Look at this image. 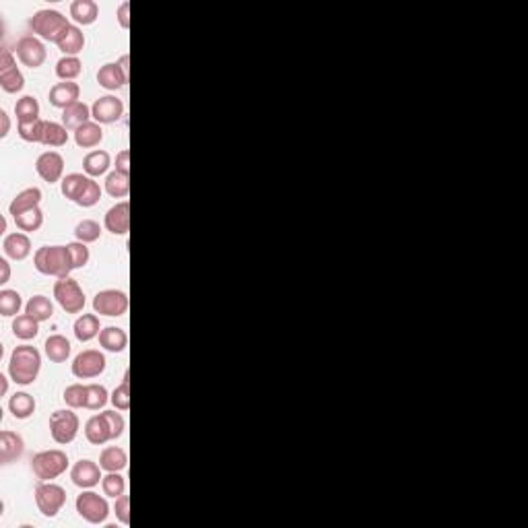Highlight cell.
<instances>
[{
  "label": "cell",
  "mask_w": 528,
  "mask_h": 528,
  "mask_svg": "<svg viewBox=\"0 0 528 528\" xmlns=\"http://www.w3.org/2000/svg\"><path fill=\"white\" fill-rule=\"evenodd\" d=\"M42 370V353L31 345H19L11 353L8 359V376L19 386L33 384Z\"/></svg>",
  "instance_id": "cell-1"
},
{
  "label": "cell",
  "mask_w": 528,
  "mask_h": 528,
  "mask_svg": "<svg viewBox=\"0 0 528 528\" xmlns=\"http://www.w3.org/2000/svg\"><path fill=\"white\" fill-rule=\"evenodd\" d=\"M33 266L37 273L56 278L71 277V273L75 271L69 246H44V248H40L33 256Z\"/></svg>",
  "instance_id": "cell-2"
},
{
  "label": "cell",
  "mask_w": 528,
  "mask_h": 528,
  "mask_svg": "<svg viewBox=\"0 0 528 528\" xmlns=\"http://www.w3.org/2000/svg\"><path fill=\"white\" fill-rule=\"evenodd\" d=\"M27 25H29V29L37 37H42L44 42H50V44L58 46V42L64 37V33L69 31L71 23H69V19L60 11H56V8H42V11L33 13V17H29Z\"/></svg>",
  "instance_id": "cell-3"
},
{
  "label": "cell",
  "mask_w": 528,
  "mask_h": 528,
  "mask_svg": "<svg viewBox=\"0 0 528 528\" xmlns=\"http://www.w3.org/2000/svg\"><path fill=\"white\" fill-rule=\"evenodd\" d=\"M66 469H69V454L58 448L37 452L31 458V471L42 481H54L60 475H64Z\"/></svg>",
  "instance_id": "cell-4"
},
{
  "label": "cell",
  "mask_w": 528,
  "mask_h": 528,
  "mask_svg": "<svg viewBox=\"0 0 528 528\" xmlns=\"http://www.w3.org/2000/svg\"><path fill=\"white\" fill-rule=\"evenodd\" d=\"M75 508L76 514L85 522H89V524H103L107 520V516H110V503H107V500L103 495H100V493L91 491V489H83L76 495Z\"/></svg>",
  "instance_id": "cell-5"
},
{
  "label": "cell",
  "mask_w": 528,
  "mask_h": 528,
  "mask_svg": "<svg viewBox=\"0 0 528 528\" xmlns=\"http://www.w3.org/2000/svg\"><path fill=\"white\" fill-rule=\"evenodd\" d=\"M54 298L66 314H81L85 307V291L73 277L58 278L54 283Z\"/></svg>",
  "instance_id": "cell-6"
},
{
  "label": "cell",
  "mask_w": 528,
  "mask_h": 528,
  "mask_svg": "<svg viewBox=\"0 0 528 528\" xmlns=\"http://www.w3.org/2000/svg\"><path fill=\"white\" fill-rule=\"evenodd\" d=\"M35 503L37 510L46 516V518H54L58 516V512L64 508L66 503V491L64 487H60L58 483L52 481H42L35 487Z\"/></svg>",
  "instance_id": "cell-7"
},
{
  "label": "cell",
  "mask_w": 528,
  "mask_h": 528,
  "mask_svg": "<svg viewBox=\"0 0 528 528\" xmlns=\"http://www.w3.org/2000/svg\"><path fill=\"white\" fill-rule=\"evenodd\" d=\"M78 428H81V421H78L76 413H73V409L52 413L50 435L56 444L66 446V444L75 442V438L78 435Z\"/></svg>",
  "instance_id": "cell-8"
},
{
  "label": "cell",
  "mask_w": 528,
  "mask_h": 528,
  "mask_svg": "<svg viewBox=\"0 0 528 528\" xmlns=\"http://www.w3.org/2000/svg\"><path fill=\"white\" fill-rule=\"evenodd\" d=\"M93 312L100 316L120 318L128 312V295L120 289H103L93 298Z\"/></svg>",
  "instance_id": "cell-9"
},
{
  "label": "cell",
  "mask_w": 528,
  "mask_h": 528,
  "mask_svg": "<svg viewBox=\"0 0 528 528\" xmlns=\"http://www.w3.org/2000/svg\"><path fill=\"white\" fill-rule=\"evenodd\" d=\"M105 355L100 349H85L75 357L73 361V376L78 380H91L101 376L105 372Z\"/></svg>",
  "instance_id": "cell-10"
},
{
  "label": "cell",
  "mask_w": 528,
  "mask_h": 528,
  "mask_svg": "<svg viewBox=\"0 0 528 528\" xmlns=\"http://www.w3.org/2000/svg\"><path fill=\"white\" fill-rule=\"evenodd\" d=\"M17 58L19 62L27 66V69H40L46 58H48V50H46V44L35 37V35H23L19 42H17Z\"/></svg>",
  "instance_id": "cell-11"
},
{
  "label": "cell",
  "mask_w": 528,
  "mask_h": 528,
  "mask_svg": "<svg viewBox=\"0 0 528 528\" xmlns=\"http://www.w3.org/2000/svg\"><path fill=\"white\" fill-rule=\"evenodd\" d=\"M124 116V103L116 95H103L91 105V118L98 124H114Z\"/></svg>",
  "instance_id": "cell-12"
},
{
  "label": "cell",
  "mask_w": 528,
  "mask_h": 528,
  "mask_svg": "<svg viewBox=\"0 0 528 528\" xmlns=\"http://www.w3.org/2000/svg\"><path fill=\"white\" fill-rule=\"evenodd\" d=\"M35 172L48 184H56L62 180L64 174V157L58 151L42 153L35 161Z\"/></svg>",
  "instance_id": "cell-13"
},
{
  "label": "cell",
  "mask_w": 528,
  "mask_h": 528,
  "mask_svg": "<svg viewBox=\"0 0 528 528\" xmlns=\"http://www.w3.org/2000/svg\"><path fill=\"white\" fill-rule=\"evenodd\" d=\"M101 469L98 462H93V460H78L75 467L71 469V479H73V483H75L76 487H81V489H93L95 485H100L101 479Z\"/></svg>",
  "instance_id": "cell-14"
},
{
  "label": "cell",
  "mask_w": 528,
  "mask_h": 528,
  "mask_svg": "<svg viewBox=\"0 0 528 528\" xmlns=\"http://www.w3.org/2000/svg\"><path fill=\"white\" fill-rule=\"evenodd\" d=\"M105 229L114 235H126L130 231V202H116L107 213H105Z\"/></svg>",
  "instance_id": "cell-15"
},
{
  "label": "cell",
  "mask_w": 528,
  "mask_h": 528,
  "mask_svg": "<svg viewBox=\"0 0 528 528\" xmlns=\"http://www.w3.org/2000/svg\"><path fill=\"white\" fill-rule=\"evenodd\" d=\"M25 452V442L19 433L11 429L0 431V464H11Z\"/></svg>",
  "instance_id": "cell-16"
},
{
  "label": "cell",
  "mask_w": 528,
  "mask_h": 528,
  "mask_svg": "<svg viewBox=\"0 0 528 528\" xmlns=\"http://www.w3.org/2000/svg\"><path fill=\"white\" fill-rule=\"evenodd\" d=\"M81 98V87L75 81H62V83H56L50 89V95L48 100L54 107L58 110H66L69 105L76 103Z\"/></svg>",
  "instance_id": "cell-17"
},
{
  "label": "cell",
  "mask_w": 528,
  "mask_h": 528,
  "mask_svg": "<svg viewBox=\"0 0 528 528\" xmlns=\"http://www.w3.org/2000/svg\"><path fill=\"white\" fill-rule=\"evenodd\" d=\"M2 250L4 256L11 260H25L27 256L31 254V240L25 231H15L4 235L2 240Z\"/></svg>",
  "instance_id": "cell-18"
},
{
  "label": "cell",
  "mask_w": 528,
  "mask_h": 528,
  "mask_svg": "<svg viewBox=\"0 0 528 528\" xmlns=\"http://www.w3.org/2000/svg\"><path fill=\"white\" fill-rule=\"evenodd\" d=\"M98 83L107 91H116V89H122L128 83V75L118 62H107L98 71Z\"/></svg>",
  "instance_id": "cell-19"
},
{
  "label": "cell",
  "mask_w": 528,
  "mask_h": 528,
  "mask_svg": "<svg viewBox=\"0 0 528 528\" xmlns=\"http://www.w3.org/2000/svg\"><path fill=\"white\" fill-rule=\"evenodd\" d=\"M44 199V194H42V190L40 188H25V190H21L11 204H8V215L15 219L17 215H21V213H25V211H31V209H35V206H40V202Z\"/></svg>",
  "instance_id": "cell-20"
},
{
  "label": "cell",
  "mask_w": 528,
  "mask_h": 528,
  "mask_svg": "<svg viewBox=\"0 0 528 528\" xmlns=\"http://www.w3.org/2000/svg\"><path fill=\"white\" fill-rule=\"evenodd\" d=\"M100 17V6L93 0H75L71 2V19L76 25H93Z\"/></svg>",
  "instance_id": "cell-21"
},
{
  "label": "cell",
  "mask_w": 528,
  "mask_h": 528,
  "mask_svg": "<svg viewBox=\"0 0 528 528\" xmlns=\"http://www.w3.org/2000/svg\"><path fill=\"white\" fill-rule=\"evenodd\" d=\"M85 438L93 446H103L105 442L112 440V431L107 428V421H105L103 413L89 417V421L85 423Z\"/></svg>",
  "instance_id": "cell-22"
},
{
  "label": "cell",
  "mask_w": 528,
  "mask_h": 528,
  "mask_svg": "<svg viewBox=\"0 0 528 528\" xmlns=\"http://www.w3.org/2000/svg\"><path fill=\"white\" fill-rule=\"evenodd\" d=\"M44 351H46V357L50 359L52 363H64L71 357L73 347H71V341L64 334H52L44 343Z\"/></svg>",
  "instance_id": "cell-23"
},
{
  "label": "cell",
  "mask_w": 528,
  "mask_h": 528,
  "mask_svg": "<svg viewBox=\"0 0 528 528\" xmlns=\"http://www.w3.org/2000/svg\"><path fill=\"white\" fill-rule=\"evenodd\" d=\"M101 322H100V316L98 314H83V316H78L75 322V336L76 341H81V343H89V341H93L95 336H100L101 332Z\"/></svg>",
  "instance_id": "cell-24"
},
{
  "label": "cell",
  "mask_w": 528,
  "mask_h": 528,
  "mask_svg": "<svg viewBox=\"0 0 528 528\" xmlns=\"http://www.w3.org/2000/svg\"><path fill=\"white\" fill-rule=\"evenodd\" d=\"M100 467L107 473H120L128 467V454L120 446H107L100 454Z\"/></svg>",
  "instance_id": "cell-25"
},
{
  "label": "cell",
  "mask_w": 528,
  "mask_h": 528,
  "mask_svg": "<svg viewBox=\"0 0 528 528\" xmlns=\"http://www.w3.org/2000/svg\"><path fill=\"white\" fill-rule=\"evenodd\" d=\"M100 345L110 353H122L128 347V334L124 328L105 327L100 332Z\"/></svg>",
  "instance_id": "cell-26"
},
{
  "label": "cell",
  "mask_w": 528,
  "mask_h": 528,
  "mask_svg": "<svg viewBox=\"0 0 528 528\" xmlns=\"http://www.w3.org/2000/svg\"><path fill=\"white\" fill-rule=\"evenodd\" d=\"M110 165H112V157H110V153L103 151V149L87 153L85 159H83V170L89 177H100L103 174H107Z\"/></svg>",
  "instance_id": "cell-27"
},
{
  "label": "cell",
  "mask_w": 528,
  "mask_h": 528,
  "mask_svg": "<svg viewBox=\"0 0 528 528\" xmlns=\"http://www.w3.org/2000/svg\"><path fill=\"white\" fill-rule=\"evenodd\" d=\"M87 122H91V107L87 103L76 101L73 105H69L66 110H62V124L69 130H76Z\"/></svg>",
  "instance_id": "cell-28"
},
{
  "label": "cell",
  "mask_w": 528,
  "mask_h": 528,
  "mask_svg": "<svg viewBox=\"0 0 528 528\" xmlns=\"http://www.w3.org/2000/svg\"><path fill=\"white\" fill-rule=\"evenodd\" d=\"M101 141H103V128L95 120L87 122V124H83L75 130V143L81 149H93V147L100 145Z\"/></svg>",
  "instance_id": "cell-29"
},
{
  "label": "cell",
  "mask_w": 528,
  "mask_h": 528,
  "mask_svg": "<svg viewBox=\"0 0 528 528\" xmlns=\"http://www.w3.org/2000/svg\"><path fill=\"white\" fill-rule=\"evenodd\" d=\"M89 182H91V177L87 176V174H69L66 177H62L60 190H62L64 199H69V201H73L76 204V201H78V199L83 196V192L87 190Z\"/></svg>",
  "instance_id": "cell-30"
},
{
  "label": "cell",
  "mask_w": 528,
  "mask_h": 528,
  "mask_svg": "<svg viewBox=\"0 0 528 528\" xmlns=\"http://www.w3.org/2000/svg\"><path fill=\"white\" fill-rule=\"evenodd\" d=\"M85 48V33L78 25H71L69 31L64 33V37L58 42V50L64 56H78Z\"/></svg>",
  "instance_id": "cell-31"
},
{
  "label": "cell",
  "mask_w": 528,
  "mask_h": 528,
  "mask_svg": "<svg viewBox=\"0 0 528 528\" xmlns=\"http://www.w3.org/2000/svg\"><path fill=\"white\" fill-rule=\"evenodd\" d=\"M8 411L15 419H29L35 413V399L29 392H15L8 401Z\"/></svg>",
  "instance_id": "cell-32"
},
{
  "label": "cell",
  "mask_w": 528,
  "mask_h": 528,
  "mask_svg": "<svg viewBox=\"0 0 528 528\" xmlns=\"http://www.w3.org/2000/svg\"><path fill=\"white\" fill-rule=\"evenodd\" d=\"M25 314L33 316L37 322H48L54 316V303L46 295H33L25 303Z\"/></svg>",
  "instance_id": "cell-33"
},
{
  "label": "cell",
  "mask_w": 528,
  "mask_h": 528,
  "mask_svg": "<svg viewBox=\"0 0 528 528\" xmlns=\"http://www.w3.org/2000/svg\"><path fill=\"white\" fill-rule=\"evenodd\" d=\"M13 334L19 339V341H31L40 334V322L29 316V314H21V316H15L13 320Z\"/></svg>",
  "instance_id": "cell-34"
},
{
  "label": "cell",
  "mask_w": 528,
  "mask_h": 528,
  "mask_svg": "<svg viewBox=\"0 0 528 528\" xmlns=\"http://www.w3.org/2000/svg\"><path fill=\"white\" fill-rule=\"evenodd\" d=\"M23 307V298L17 289H2L0 291V314L4 318H15Z\"/></svg>",
  "instance_id": "cell-35"
},
{
  "label": "cell",
  "mask_w": 528,
  "mask_h": 528,
  "mask_svg": "<svg viewBox=\"0 0 528 528\" xmlns=\"http://www.w3.org/2000/svg\"><path fill=\"white\" fill-rule=\"evenodd\" d=\"M105 192L112 196V199H124L130 192V176H124L120 172H110L105 176Z\"/></svg>",
  "instance_id": "cell-36"
},
{
  "label": "cell",
  "mask_w": 528,
  "mask_h": 528,
  "mask_svg": "<svg viewBox=\"0 0 528 528\" xmlns=\"http://www.w3.org/2000/svg\"><path fill=\"white\" fill-rule=\"evenodd\" d=\"M15 116L19 122H31L40 118V101L33 95H23L15 103Z\"/></svg>",
  "instance_id": "cell-37"
},
{
  "label": "cell",
  "mask_w": 528,
  "mask_h": 528,
  "mask_svg": "<svg viewBox=\"0 0 528 528\" xmlns=\"http://www.w3.org/2000/svg\"><path fill=\"white\" fill-rule=\"evenodd\" d=\"M0 87L4 93H19L25 87V76L19 71V66L0 71Z\"/></svg>",
  "instance_id": "cell-38"
},
{
  "label": "cell",
  "mask_w": 528,
  "mask_h": 528,
  "mask_svg": "<svg viewBox=\"0 0 528 528\" xmlns=\"http://www.w3.org/2000/svg\"><path fill=\"white\" fill-rule=\"evenodd\" d=\"M83 73V62L78 56H62L56 62V75L62 81H75Z\"/></svg>",
  "instance_id": "cell-39"
},
{
  "label": "cell",
  "mask_w": 528,
  "mask_h": 528,
  "mask_svg": "<svg viewBox=\"0 0 528 528\" xmlns=\"http://www.w3.org/2000/svg\"><path fill=\"white\" fill-rule=\"evenodd\" d=\"M69 143V128L58 122H46L42 145L46 147H64Z\"/></svg>",
  "instance_id": "cell-40"
},
{
  "label": "cell",
  "mask_w": 528,
  "mask_h": 528,
  "mask_svg": "<svg viewBox=\"0 0 528 528\" xmlns=\"http://www.w3.org/2000/svg\"><path fill=\"white\" fill-rule=\"evenodd\" d=\"M15 225L19 227L21 231H25V233L37 231L40 227L44 225V211L40 206H35L31 211H25V213L17 215L15 217Z\"/></svg>",
  "instance_id": "cell-41"
},
{
  "label": "cell",
  "mask_w": 528,
  "mask_h": 528,
  "mask_svg": "<svg viewBox=\"0 0 528 528\" xmlns=\"http://www.w3.org/2000/svg\"><path fill=\"white\" fill-rule=\"evenodd\" d=\"M101 225L93 219H83L81 223H76L75 227V237L76 242H83V244H93L101 237Z\"/></svg>",
  "instance_id": "cell-42"
},
{
  "label": "cell",
  "mask_w": 528,
  "mask_h": 528,
  "mask_svg": "<svg viewBox=\"0 0 528 528\" xmlns=\"http://www.w3.org/2000/svg\"><path fill=\"white\" fill-rule=\"evenodd\" d=\"M44 130H46V120L42 118L31 120V122H19V136L25 143H42Z\"/></svg>",
  "instance_id": "cell-43"
},
{
  "label": "cell",
  "mask_w": 528,
  "mask_h": 528,
  "mask_svg": "<svg viewBox=\"0 0 528 528\" xmlns=\"http://www.w3.org/2000/svg\"><path fill=\"white\" fill-rule=\"evenodd\" d=\"M101 489H103V495L116 500L126 493V479L120 473H107L101 479Z\"/></svg>",
  "instance_id": "cell-44"
},
{
  "label": "cell",
  "mask_w": 528,
  "mask_h": 528,
  "mask_svg": "<svg viewBox=\"0 0 528 528\" xmlns=\"http://www.w3.org/2000/svg\"><path fill=\"white\" fill-rule=\"evenodd\" d=\"M110 401V394L105 390V386L101 384H87V403H85V409L89 411H100Z\"/></svg>",
  "instance_id": "cell-45"
},
{
  "label": "cell",
  "mask_w": 528,
  "mask_h": 528,
  "mask_svg": "<svg viewBox=\"0 0 528 528\" xmlns=\"http://www.w3.org/2000/svg\"><path fill=\"white\" fill-rule=\"evenodd\" d=\"M110 403L114 404V409H118V411L130 409V376H128V372L122 377V384L118 388H114V392L110 394Z\"/></svg>",
  "instance_id": "cell-46"
},
{
  "label": "cell",
  "mask_w": 528,
  "mask_h": 528,
  "mask_svg": "<svg viewBox=\"0 0 528 528\" xmlns=\"http://www.w3.org/2000/svg\"><path fill=\"white\" fill-rule=\"evenodd\" d=\"M64 403L69 404L71 409H85L87 403V386L85 384H71L64 390Z\"/></svg>",
  "instance_id": "cell-47"
},
{
  "label": "cell",
  "mask_w": 528,
  "mask_h": 528,
  "mask_svg": "<svg viewBox=\"0 0 528 528\" xmlns=\"http://www.w3.org/2000/svg\"><path fill=\"white\" fill-rule=\"evenodd\" d=\"M66 246H69V252H71V258H73V266L75 269H83L89 262V258H91V252L87 248V244H83V242H71Z\"/></svg>",
  "instance_id": "cell-48"
},
{
  "label": "cell",
  "mask_w": 528,
  "mask_h": 528,
  "mask_svg": "<svg viewBox=\"0 0 528 528\" xmlns=\"http://www.w3.org/2000/svg\"><path fill=\"white\" fill-rule=\"evenodd\" d=\"M101 199V186L95 182V177H91V182H89V186H87V190L83 192V196L76 201L78 206H83V209H91V206H95Z\"/></svg>",
  "instance_id": "cell-49"
},
{
  "label": "cell",
  "mask_w": 528,
  "mask_h": 528,
  "mask_svg": "<svg viewBox=\"0 0 528 528\" xmlns=\"http://www.w3.org/2000/svg\"><path fill=\"white\" fill-rule=\"evenodd\" d=\"M103 417H105L107 428H110V431H112V440H118V438L124 433V429H126L124 417L118 413V409H114V411H103Z\"/></svg>",
  "instance_id": "cell-50"
},
{
  "label": "cell",
  "mask_w": 528,
  "mask_h": 528,
  "mask_svg": "<svg viewBox=\"0 0 528 528\" xmlns=\"http://www.w3.org/2000/svg\"><path fill=\"white\" fill-rule=\"evenodd\" d=\"M114 514H116V518L128 527L130 524V500H128V495H120V498H116V503H114Z\"/></svg>",
  "instance_id": "cell-51"
},
{
  "label": "cell",
  "mask_w": 528,
  "mask_h": 528,
  "mask_svg": "<svg viewBox=\"0 0 528 528\" xmlns=\"http://www.w3.org/2000/svg\"><path fill=\"white\" fill-rule=\"evenodd\" d=\"M116 172L130 176V151L128 149H122L116 155Z\"/></svg>",
  "instance_id": "cell-52"
},
{
  "label": "cell",
  "mask_w": 528,
  "mask_h": 528,
  "mask_svg": "<svg viewBox=\"0 0 528 528\" xmlns=\"http://www.w3.org/2000/svg\"><path fill=\"white\" fill-rule=\"evenodd\" d=\"M130 2H122L120 6H118V13H116V17H118V23L122 29H128L130 27Z\"/></svg>",
  "instance_id": "cell-53"
},
{
  "label": "cell",
  "mask_w": 528,
  "mask_h": 528,
  "mask_svg": "<svg viewBox=\"0 0 528 528\" xmlns=\"http://www.w3.org/2000/svg\"><path fill=\"white\" fill-rule=\"evenodd\" d=\"M13 66H17V62H15V56H13V52L8 50V48H2V50H0V71L13 69Z\"/></svg>",
  "instance_id": "cell-54"
},
{
  "label": "cell",
  "mask_w": 528,
  "mask_h": 528,
  "mask_svg": "<svg viewBox=\"0 0 528 528\" xmlns=\"http://www.w3.org/2000/svg\"><path fill=\"white\" fill-rule=\"evenodd\" d=\"M0 139H6L8 136V132H11V118H8V114H6V110H0Z\"/></svg>",
  "instance_id": "cell-55"
},
{
  "label": "cell",
  "mask_w": 528,
  "mask_h": 528,
  "mask_svg": "<svg viewBox=\"0 0 528 528\" xmlns=\"http://www.w3.org/2000/svg\"><path fill=\"white\" fill-rule=\"evenodd\" d=\"M11 281V264L6 258H0V283H8Z\"/></svg>",
  "instance_id": "cell-56"
},
{
  "label": "cell",
  "mask_w": 528,
  "mask_h": 528,
  "mask_svg": "<svg viewBox=\"0 0 528 528\" xmlns=\"http://www.w3.org/2000/svg\"><path fill=\"white\" fill-rule=\"evenodd\" d=\"M118 64L122 66V71H124L126 75L130 76V66H128V64H130V56H128V54H124V56H122V58L118 60Z\"/></svg>",
  "instance_id": "cell-57"
},
{
  "label": "cell",
  "mask_w": 528,
  "mask_h": 528,
  "mask_svg": "<svg viewBox=\"0 0 528 528\" xmlns=\"http://www.w3.org/2000/svg\"><path fill=\"white\" fill-rule=\"evenodd\" d=\"M8 392V377L4 376V374H0V394L4 397Z\"/></svg>",
  "instance_id": "cell-58"
}]
</instances>
